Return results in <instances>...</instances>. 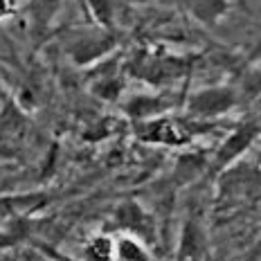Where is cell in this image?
Masks as SVG:
<instances>
[{
  "mask_svg": "<svg viewBox=\"0 0 261 261\" xmlns=\"http://www.w3.org/2000/svg\"><path fill=\"white\" fill-rule=\"evenodd\" d=\"M115 225L140 243H155V223L140 203L126 200L115 210Z\"/></svg>",
  "mask_w": 261,
  "mask_h": 261,
  "instance_id": "cell-1",
  "label": "cell"
},
{
  "mask_svg": "<svg viewBox=\"0 0 261 261\" xmlns=\"http://www.w3.org/2000/svg\"><path fill=\"white\" fill-rule=\"evenodd\" d=\"M237 104V95L232 88H205V90H198L189 97L187 101V108L194 117H219V115H225L227 111H232Z\"/></svg>",
  "mask_w": 261,
  "mask_h": 261,
  "instance_id": "cell-2",
  "label": "cell"
},
{
  "mask_svg": "<svg viewBox=\"0 0 261 261\" xmlns=\"http://www.w3.org/2000/svg\"><path fill=\"white\" fill-rule=\"evenodd\" d=\"M187 68V63L173 57H151V54H140L133 63V72L140 79H146L151 84H165L176 77H180Z\"/></svg>",
  "mask_w": 261,
  "mask_h": 261,
  "instance_id": "cell-3",
  "label": "cell"
},
{
  "mask_svg": "<svg viewBox=\"0 0 261 261\" xmlns=\"http://www.w3.org/2000/svg\"><path fill=\"white\" fill-rule=\"evenodd\" d=\"M135 135L146 144H165V146H180L187 142V135L178 128L176 122L169 117H153L146 122H138Z\"/></svg>",
  "mask_w": 261,
  "mask_h": 261,
  "instance_id": "cell-4",
  "label": "cell"
},
{
  "mask_svg": "<svg viewBox=\"0 0 261 261\" xmlns=\"http://www.w3.org/2000/svg\"><path fill=\"white\" fill-rule=\"evenodd\" d=\"M259 135V126L254 122H248L243 126H239L234 133L227 135V140L221 144L219 153L214 158V169L216 171H225L237 158H241L246 151L250 149V144L257 140Z\"/></svg>",
  "mask_w": 261,
  "mask_h": 261,
  "instance_id": "cell-5",
  "label": "cell"
},
{
  "mask_svg": "<svg viewBox=\"0 0 261 261\" xmlns=\"http://www.w3.org/2000/svg\"><path fill=\"white\" fill-rule=\"evenodd\" d=\"M113 47H115V39L111 34H86L70 43L68 54L77 65H90L106 57Z\"/></svg>",
  "mask_w": 261,
  "mask_h": 261,
  "instance_id": "cell-6",
  "label": "cell"
},
{
  "mask_svg": "<svg viewBox=\"0 0 261 261\" xmlns=\"http://www.w3.org/2000/svg\"><path fill=\"white\" fill-rule=\"evenodd\" d=\"M207 254V237L200 223L189 219L182 227L180 241H178V261H203Z\"/></svg>",
  "mask_w": 261,
  "mask_h": 261,
  "instance_id": "cell-7",
  "label": "cell"
},
{
  "mask_svg": "<svg viewBox=\"0 0 261 261\" xmlns=\"http://www.w3.org/2000/svg\"><path fill=\"white\" fill-rule=\"evenodd\" d=\"M257 185H261V176L252 167L243 165V167H234V169L225 171L221 178V189L227 196H239V194H248L252 192Z\"/></svg>",
  "mask_w": 261,
  "mask_h": 261,
  "instance_id": "cell-8",
  "label": "cell"
},
{
  "mask_svg": "<svg viewBox=\"0 0 261 261\" xmlns=\"http://www.w3.org/2000/svg\"><path fill=\"white\" fill-rule=\"evenodd\" d=\"M167 108V101H162L160 97L151 95H135L124 104V113L128 117H133L135 122H146V119L160 117Z\"/></svg>",
  "mask_w": 261,
  "mask_h": 261,
  "instance_id": "cell-9",
  "label": "cell"
},
{
  "mask_svg": "<svg viewBox=\"0 0 261 261\" xmlns=\"http://www.w3.org/2000/svg\"><path fill=\"white\" fill-rule=\"evenodd\" d=\"M113 261H155L144 243H140L133 237H119L115 239V254Z\"/></svg>",
  "mask_w": 261,
  "mask_h": 261,
  "instance_id": "cell-10",
  "label": "cell"
},
{
  "mask_svg": "<svg viewBox=\"0 0 261 261\" xmlns=\"http://www.w3.org/2000/svg\"><path fill=\"white\" fill-rule=\"evenodd\" d=\"M185 7L192 12L200 23L214 25L225 14L227 0H185Z\"/></svg>",
  "mask_w": 261,
  "mask_h": 261,
  "instance_id": "cell-11",
  "label": "cell"
},
{
  "mask_svg": "<svg viewBox=\"0 0 261 261\" xmlns=\"http://www.w3.org/2000/svg\"><path fill=\"white\" fill-rule=\"evenodd\" d=\"M113 254H115V239L108 234L92 237L81 248V261H113Z\"/></svg>",
  "mask_w": 261,
  "mask_h": 261,
  "instance_id": "cell-12",
  "label": "cell"
},
{
  "mask_svg": "<svg viewBox=\"0 0 261 261\" xmlns=\"http://www.w3.org/2000/svg\"><path fill=\"white\" fill-rule=\"evenodd\" d=\"M61 9V0H32L30 12H32V20L39 30H45L52 23V18L57 16V12Z\"/></svg>",
  "mask_w": 261,
  "mask_h": 261,
  "instance_id": "cell-13",
  "label": "cell"
},
{
  "mask_svg": "<svg viewBox=\"0 0 261 261\" xmlns=\"http://www.w3.org/2000/svg\"><path fill=\"white\" fill-rule=\"evenodd\" d=\"M124 84L117 74H106V77L97 79V84L92 86V92H95L99 99H106V101H115L122 92Z\"/></svg>",
  "mask_w": 261,
  "mask_h": 261,
  "instance_id": "cell-14",
  "label": "cell"
},
{
  "mask_svg": "<svg viewBox=\"0 0 261 261\" xmlns=\"http://www.w3.org/2000/svg\"><path fill=\"white\" fill-rule=\"evenodd\" d=\"M90 12L99 25L108 27L113 20V5L111 0H90Z\"/></svg>",
  "mask_w": 261,
  "mask_h": 261,
  "instance_id": "cell-15",
  "label": "cell"
},
{
  "mask_svg": "<svg viewBox=\"0 0 261 261\" xmlns=\"http://www.w3.org/2000/svg\"><path fill=\"white\" fill-rule=\"evenodd\" d=\"M243 95L248 99H254V97L261 95V68L250 72L246 79H243Z\"/></svg>",
  "mask_w": 261,
  "mask_h": 261,
  "instance_id": "cell-16",
  "label": "cell"
},
{
  "mask_svg": "<svg viewBox=\"0 0 261 261\" xmlns=\"http://www.w3.org/2000/svg\"><path fill=\"white\" fill-rule=\"evenodd\" d=\"M200 169V160L196 155H187V158H182L180 162H178V176H182V178H192L196 171Z\"/></svg>",
  "mask_w": 261,
  "mask_h": 261,
  "instance_id": "cell-17",
  "label": "cell"
},
{
  "mask_svg": "<svg viewBox=\"0 0 261 261\" xmlns=\"http://www.w3.org/2000/svg\"><path fill=\"white\" fill-rule=\"evenodd\" d=\"M9 12H12V3L9 0H0V20L7 18Z\"/></svg>",
  "mask_w": 261,
  "mask_h": 261,
  "instance_id": "cell-18",
  "label": "cell"
}]
</instances>
